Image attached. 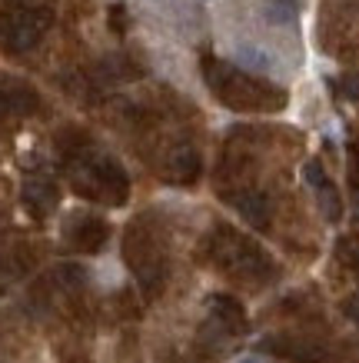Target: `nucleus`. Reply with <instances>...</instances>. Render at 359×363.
Masks as SVG:
<instances>
[{
    "label": "nucleus",
    "instance_id": "1",
    "mask_svg": "<svg viewBox=\"0 0 359 363\" xmlns=\"http://www.w3.org/2000/svg\"><path fill=\"white\" fill-rule=\"evenodd\" d=\"M64 170L74 194L97 203H110L120 207L130 197V177L123 170L117 157L97 150L90 140H74L64 143Z\"/></svg>",
    "mask_w": 359,
    "mask_h": 363
},
{
    "label": "nucleus",
    "instance_id": "2",
    "mask_svg": "<svg viewBox=\"0 0 359 363\" xmlns=\"http://www.w3.org/2000/svg\"><path fill=\"white\" fill-rule=\"evenodd\" d=\"M203 77H207L210 90L217 94L220 104H227L233 111H246V113H273L286 107V90L273 87L263 77L243 70L237 64L217 60V57H203Z\"/></svg>",
    "mask_w": 359,
    "mask_h": 363
},
{
    "label": "nucleus",
    "instance_id": "3",
    "mask_svg": "<svg viewBox=\"0 0 359 363\" xmlns=\"http://www.w3.org/2000/svg\"><path fill=\"white\" fill-rule=\"evenodd\" d=\"M207 257L217 270L237 277V280H250V284H266L276 274V264L270 260V253L233 227H217L210 233Z\"/></svg>",
    "mask_w": 359,
    "mask_h": 363
},
{
    "label": "nucleus",
    "instance_id": "4",
    "mask_svg": "<svg viewBox=\"0 0 359 363\" xmlns=\"http://www.w3.org/2000/svg\"><path fill=\"white\" fill-rule=\"evenodd\" d=\"M123 260L133 270L147 297H156L166 284V250L147 220H133L123 233Z\"/></svg>",
    "mask_w": 359,
    "mask_h": 363
},
{
    "label": "nucleus",
    "instance_id": "5",
    "mask_svg": "<svg viewBox=\"0 0 359 363\" xmlns=\"http://www.w3.org/2000/svg\"><path fill=\"white\" fill-rule=\"evenodd\" d=\"M54 23V11L44 4H11L0 11V50L4 54H27L44 40Z\"/></svg>",
    "mask_w": 359,
    "mask_h": 363
},
{
    "label": "nucleus",
    "instance_id": "6",
    "mask_svg": "<svg viewBox=\"0 0 359 363\" xmlns=\"http://www.w3.org/2000/svg\"><path fill=\"white\" fill-rule=\"evenodd\" d=\"M64 237L74 250L97 253V250H103V243L110 240V223L103 220V217H93V213H76L74 220L67 223Z\"/></svg>",
    "mask_w": 359,
    "mask_h": 363
},
{
    "label": "nucleus",
    "instance_id": "7",
    "mask_svg": "<svg viewBox=\"0 0 359 363\" xmlns=\"http://www.w3.org/2000/svg\"><path fill=\"white\" fill-rule=\"evenodd\" d=\"M223 200H227L229 207L237 210L239 217L246 223H253V227H270V217H273V200L263 194V190L256 187H233L229 194H223Z\"/></svg>",
    "mask_w": 359,
    "mask_h": 363
},
{
    "label": "nucleus",
    "instance_id": "8",
    "mask_svg": "<svg viewBox=\"0 0 359 363\" xmlns=\"http://www.w3.org/2000/svg\"><path fill=\"white\" fill-rule=\"evenodd\" d=\"M40 111V94L17 77H4L0 74V113L7 117H30Z\"/></svg>",
    "mask_w": 359,
    "mask_h": 363
},
{
    "label": "nucleus",
    "instance_id": "9",
    "mask_svg": "<svg viewBox=\"0 0 359 363\" xmlns=\"http://www.w3.org/2000/svg\"><path fill=\"white\" fill-rule=\"evenodd\" d=\"M21 200H23V207H27L30 217H47V213H54L57 203H60V190H57V184L50 177L30 174L23 180Z\"/></svg>",
    "mask_w": 359,
    "mask_h": 363
},
{
    "label": "nucleus",
    "instance_id": "10",
    "mask_svg": "<svg viewBox=\"0 0 359 363\" xmlns=\"http://www.w3.org/2000/svg\"><path fill=\"white\" fill-rule=\"evenodd\" d=\"M207 313H210V323H217L220 330H227V333L246 330V310H243V303H239L237 297H229V294H210Z\"/></svg>",
    "mask_w": 359,
    "mask_h": 363
},
{
    "label": "nucleus",
    "instance_id": "11",
    "mask_svg": "<svg viewBox=\"0 0 359 363\" xmlns=\"http://www.w3.org/2000/svg\"><path fill=\"white\" fill-rule=\"evenodd\" d=\"M166 170H170V180L176 184H193L203 164H200V154H196L190 143H176L173 150H170V160H166Z\"/></svg>",
    "mask_w": 359,
    "mask_h": 363
},
{
    "label": "nucleus",
    "instance_id": "12",
    "mask_svg": "<svg viewBox=\"0 0 359 363\" xmlns=\"http://www.w3.org/2000/svg\"><path fill=\"white\" fill-rule=\"evenodd\" d=\"M316 207H319V213L326 217V223L343 220V197H339V190L333 180H326L323 187L316 190Z\"/></svg>",
    "mask_w": 359,
    "mask_h": 363
},
{
    "label": "nucleus",
    "instance_id": "13",
    "mask_svg": "<svg viewBox=\"0 0 359 363\" xmlns=\"http://www.w3.org/2000/svg\"><path fill=\"white\" fill-rule=\"evenodd\" d=\"M237 67L250 70V74H270L273 60H270L266 50H260V47H239L237 50Z\"/></svg>",
    "mask_w": 359,
    "mask_h": 363
},
{
    "label": "nucleus",
    "instance_id": "14",
    "mask_svg": "<svg viewBox=\"0 0 359 363\" xmlns=\"http://www.w3.org/2000/svg\"><path fill=\"white\" fill-rule=\"evenodd\" d=\"M50 280H54L60 290H80V286L87 284V270L80 264H60V267H54Z\"/></svg>",
    "mask_w": 359,
    "mask_h": 363
},
{
    "label": "nucleus",
    "instance_id": "15",
    "mask_svg": "<svg viewBox=\"0 0 359 363\" xmlns=\"http://www.w3.org/2000/svg\"><path fill=\"white\" fill-rule=\"evenodd\" d=\"M336 257L353 270V274H359V240L356 237H339L336 240Z\"/></svg>",
    "mask_w": 359,
    "mask_h": 363
},
{
    "label": "nucleus",
    "instance_id": "16",
    "mask_svg": "<svg viewBox=\"0 0 359 363\" xmlns=\"http://www.w3.org/2000/svg\"><path fill=\"white\" fill-rule=\"evenodd\" d=\"M303 180L309 184V190H319L323 184H326V167H323V160H309V164L303 167Z\"/></svg>",
    "mask_w": 359,
    "mask_h": 363
},
{
    "label": "nucleus",
    "instance_id": "17",
    "mask_svg": "<svg viewBox=\"0 0 359 363\" xmlns=\"http://www.w3.org/2000/svg\"><path fill=\"white\" fill-rule=\"evenodd\" d=\"M266 21L270 23H296V11H290V7H283V4H266Z\"/></svg>",
    "mask_w": 359,
    "mask_h": 363
},
{
    "label": "nucleus",
    "instance_id": "18",
    "mask_svg": "<svg viewBox=\"0 0 359 363\" xmlns=\"http://www.w3.org/2000/svg\"><path fill=\"white\" fill-rule=\"evenodd\" d=\"M127 21H130L127 7H123V4H113V7H110V27H113L117 33H123L127 30Z\"/></svg>",
    "mask_w": 359,
    "mask_h": 363
},
{
    "label": "nucleus",
    "instance_id": "19",
    "mask_svg": "<svg viewBox=\"0 0 359 363\" xmlns=\"http://www.w3.org/2000/svg\"><path fill=\"white\" fill-rule=\"evenodd\" d=\"M343 313H346L353 323H359V294H349V297L343 300Z\"/></svg>",
    "mask_w": 359,
    "mask_h": 363
},
{
    "label": "nucleus",
    "instance_id": "20",
    "mask_svg": "<svg viewBox=\"0 0 359 363\" xmlns=\"http://www.w3.org/2000/svg\"><path fill=\"white\" fill-rule=\"evenodd\" d=\"M270 4H283V7H290V11H296L303 0H270Z\"/></svg>",
    "mask_w": 359,
    "mask_h": 363
},
{
    "label": "nucleus",
    "instance_id": "21",
    "mask_svg": "<svg viewBox=\"0 0 359 363\" xmlns=\"http://www.w3.org/2000/svg\"><path fill=\"white\" fill-rule=\"evenodd\" d=\"M239 363H266V360H263V357H243Z\"/></svg>",
    "mask_w": 359,
    "mask_h": 363
},
{
    "label": "nucleus",
    "instance_id": "22",
    "mask_svg": "<svg viewBox=\"0 0 359 363\" xmlns=\"http://www.w3.org/2000/svg\"><path fill=\"white\" fill-rule=\"evenodd\" d=\"M17 4H37V0H17Z\"/></svg>",
    "mask_w": 359,
    "mask_h": 363
}]
</instances>
